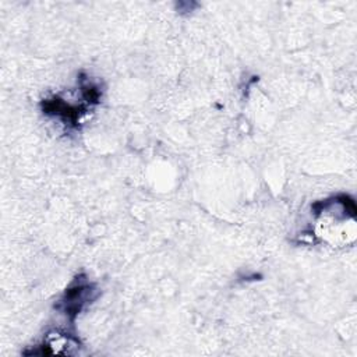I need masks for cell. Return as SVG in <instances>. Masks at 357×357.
I'll list each match as a JSON object with an SVG mask.
<instances>
[{"mask_svg": "<svg viewBox=\"0 0 357 357\" xmlns=\"http://www.w3.org/2000/svg\"><path fill=\"white\" fill-rule=\"evenodd\" d=\"M92 291L93 287L91 283H88L85 279L77 278L71 287L66 290V294L61 300L63 311L68 317H71V319H74L75 315L82 310V307L93 298Z\"/></svg>", "mask_w": 357, "mask_h": 357, "instance_id": "1", "label": "cell"}]
</instances>
